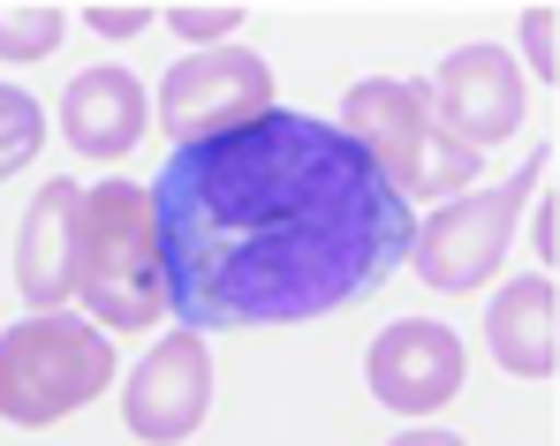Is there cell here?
<instances>
[{"label":"cell","instance_id":"cell-1","mask_svg":"<svg viewBox=\"0 0 560 446\" xmlns=\"http://www.w3.org/2000/svg\"><path fill=\"white\" fill-rule=\"evenodd\" d=\"M144 197L183 333L326 318L372 295L417 235L372 160L295 106L183 144Z\"/></svg>","mask_w":560,"mask_h":446},{"label":"cell","instance_id":"cell-2","mask_svg":"<svg viewBox=\"0 0 560 446\" xmlns=\"http://www.w3.org/2000/svg\"><path fill=\"white\" fill-rule=\"evenodd\" d=\"M77 303L98 333H144L167 318V272H160V227L152 197L137 181H92L77 220Z\"/></svg>","mask_w":560,"mask_h":446},{"label":"cell","instance_id":"cell-3","mask_svg":"<svg viewBox=\"0 0 560 446\" xmlns=\"http://www.w3.org/2000/svg\"><path fill=\"white\" fill-rule=\"evenodd\" d=\"M364 160H372L386 189L409 204V197H463L469 181H477V152L455 144L447 129H440V114H432V98L424 84H401V77H364V84H349L341 98V121H334Z\"/></svg>","mask_w":560,"mask_h":446},{"label":"cell","instance_id":"cell-4","mask_svg":"<svg viewBox=\"0 0 560 446\" xmlns=\"http://www.w3.org/2000/svg\"><path fill=\"white\" fill-rule=\"evenodd\" d=\"M106 378H114V349L92 318L38 310V318L0 333V416L23 424V432H46L69 409L98 401Z\"/></svg>","mask_w":560,"mask_h":446},{"label":"cell","instance_id":"cell-5","mask_svg":"<svg viewBox=\"0 0 560 446\" xmlns=\"http://www.w3.org/2000/svg\"><path fill=\"white\" fill-rule=\"evenodd\" d=\"M553 167V152H538V167H523L515 181H492V189H463V197H447L417 235H409V266L424 287H440V295H463L477 280H492L500 258H508V243H515V212L530 204V181Z\"/></svg>","mask_w":560,"mask_h":446},{"label":"cell","instance_id":"cell-6","mask_svg":"<svg viewBox=\"0 0 560 446\" xmlns=\"http://www.w3.org/2000/svg\"><path fill=\"white\" fill-rule=\"evenodd\" d=\"M258 114H273V69H266L250 46H235V38L175 61L167 84H160V121H167V137H183V144L228 137V129H243V121H258Z\"/></svg>","mask_w":560,"mask_h":446},{"label":"cell","instance_id":"cell-7","mask_svg":"<svg viewBox=\"0 0 560 446\" xmlns=\"http://www.w3.org/2000/svg\"><path fill=\"white\" fill-rule=\"evenodd\" d=\"M424 98H432L440 129H447L455 144H469L477 160L523 129V69H515L500 46H463V54H447L440 77L424 84Z\"/></svg>","mask_w":560,"mask_h":446},{"label":"cell","instance_id":"cell-8","mask_svg":"<svg viewBox=\"0 0 560 446\" xmlns=\"http://www.w3.org/2000/svg\"><path fill=\"white\" fill-rule=\"evenodd\" d=\"M212 409V356L205 333H167L121 386V424L144 446H183Z\"/></svg>","mask_w":560,"mask_h":446},{"label":"cell","instance_id":"cell-9","mask_svg":"<svg viewBox=\"0 0 560 446\" xmlns=\"http://www.w3.org/2000/svg\"><path fill=\"white\" fill-rule=\"evenodd\" d=\"M364 378H372L378 409L394 416H432L463 394V341L440 326V318H401L386 326L364 356Z\"/></svg>","mask_w":560,"mask_h":446},{"label":"cell","instance_id":"cell-10","mask_svg":"<svg viewBox=\"0 0 560 446\" xmlns=\"http://www.w3.org/2000/svg\"><path fill=\"white\" fill-rule=\"evenodd\" d=\"M77 220H84V189L77 181H38V197L23 204L15 227V287L38 310H61L77 295Z\"/></svg>","mask_w":560,"mask_h":446},{"label":"cell","instance_id":"cell-11","mask_svg":"<svg viewBox=\"0 0 560 446\" xmlns=\"http://www.w3.org/2000/svg\"><path fill=\"white\" fill-rule=\"evenodd\" d=\"M152 129V98L129 69H84L61 91V137L84 160H129Z\"/></svg>","mask_w":560,"mask_h":446},{"label":"cell","instance_id":"cell-12","mask_svg":"<svg viewBox=\"0 0 560 446\" xmlns=\"http://www.w3.org/2000/svg\"><path fill=\"white\" fill-rule=\"evenodd\" d=\"M485 341L515 378H553L560 371V287L553 272H523L485 303Z\"/></svg>","mask_w":560,"mask_h":446},{"label":"cell","instance_id":"cell-13","mask_svg":"<svg viewBox=\"0 0 560 446\" xmlns=\"http://www.w3.org/2000/svg\"><path fill=\"white\" fill-rule=\"evenodd\" d=\"M46 144V106L31 98L23 84H0V181L23 175Z\"/></svg>","mask_w":560,"mask_h":446},{"label":"cell","instance_id":"cell-14","mask_svg":"<svg viewBox=\"0 0 560 446\" xmlns=\"http://www.w3.org/2000/svg\"><path fill=\"white\" fill-rule=\"evenodd\" d=\"M61 31H69V15L61 8H0V61H46L54 46H61Z\"/></svg>","mask_w":560,"mask_h":446},{"label":"cell","instance_id":"cell-15","mask_svg":"<svg viewBox=\"0 0 560 446\" xmlns=\"http://www.w3.org/2000/svg\"><path fill=\"white\" fill-rule=\"evenodd\" d=\"M235 23H243V8H235V0H228V8H167V31L189 38L197 54H205V46H228V38H235Z\"/></svg>","mask_w":560,"mask_h":446},{"label":"cell","instance_id":"cell-16","mask_svg":"<svg viewBox=\"0 0 560 446\" xmlns=\"http://www.w3.org/2000/svg\"><path fill=\"white\" fill-rule=\"evenodd\" d=\"M553 38H560V15H553V8H530V15H523V46H530V77H538V84H553V77H560Z\"/></svg>","mask_w":560,"mask_h":446},{"label":"cell","instance_id":"cell-17","mask_svg":"<svg viewBox=\"0 0 560 446\" xmlns=\"http://www.w3.org/2000/svg\"><path fill=\"white\" fill-rule=\"evenodd\" d=\"M84 23H92L98 38H137V31H152L144 8H84Z\"/></svg>","mask_w":560,"mask_h":446},{"label":"cell","instance_id":"cell-18","mask_svg":"<svg viewBox=\"0 0 560 446\" xmlns=\"http://www.w3.org/2000/svg\"><path fill=\"white\" fill-rule=\"evenodd\" d=\"M386 446H469V439L440 432V424H417V432H401V439H386Z\"/></svg>","mask_w":560,"mask_h":446},{"label":"cell","instance_id":"cell-19","mask_svg":"<svg viewBox=\"0 0 560 446\" xmlns=\"http://www.w3.org/2000/svg\"><path fill=\"white\" fill-rule=\"evenodd\" d=\"M553 227H560V220H553V204H546V212H538V266H553V258H560Z\"/></svg>","mask_w":560,"mask_h":446}]
</instances>
